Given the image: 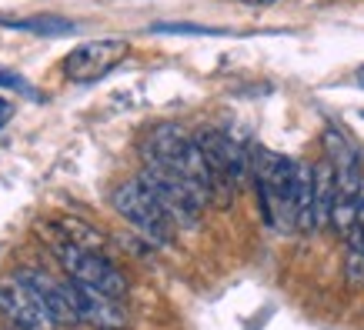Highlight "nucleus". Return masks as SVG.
<instances>
[{
	"label": "nucleus",
	"mask_w": 364,
	"mask_h": 330,
	"mask_svg": "<svg viewBox=\"0 0 364 330\" xmlns=\"http://www.w3.org/2000/svg\"><path fill=\"white\" fill-rule=\"evenodd\" d=\"M144 160L167 164L171 170H177V174L184 177L208 204L214 200V184H210L208 160L200 154L198 141L181 131L177 123H157L154 131L147 133V141H144Z\"/></svg>",
	"instance_id": "1"
},
{
	"label": "nucleus",
	"mask_w": 364,
	"mask_h": 330,
	"mask_svg": "<svg viewBox=\"0 0 364 330\" xmlns=\"http://www.w3.org/2000/svg\"><path fill=\"white\" fill-rule=\"evenodd\" d=\"M137 180L164 207V214L171 217L174 227H198L200 210L208 207V200L200 197L177 170H171L167 164H157V160H144V170Z\"/></svg>",
	"instance_id": "2"
},
{
	"label": "nucleus",
	"mask_w": 364,
	"mask_h": 330,
	"mask_svg": "<svg viewBox=\"0 0 364 330\" xmlns=\"http://www.w3.org/2000/svg\"><path fill=\"white\" fill-rule=\"evenodd\" d=\"M50 251H54L57 264L64 267V274L70 277V280L87 284V287H94V290H100V294H111V297H117V300L127 297V290H131L127 277H124L104 253L77 247V243H70L67 237H60V233L50 241Z\"/></svg>",
	"instance_id": "3"
},
{
	"label": "nucleus",
	"mask_w": 364,
	"mask_h": 330,
	"mask_svg": "<svg viewBox=\"0 0 364 330\" xmlns=\"http://www.w3.org/2000/svg\"><path fill=\"white\" fill-rule=\"evenodd\" d=\"M111 204L117 210V217H124L144 241L157 243V247H171L174 243V224L164 214V207L151 197V190L141 180H124L121 187H114Z\"/></svg>",
	"instance_id": "4"
},
{
	"label": "nucleus",
	"mask_w": 364,
	"mask_h": 330,
	"mask_svg": "<svg viewBox=\"0 0 364 330\" xmlns=\"http://www.w3.org/2000/svg\"><path fill=\"white\" fill-rule=\"evenodd\" d=\"M127 54H131V44H127V40H117V37L87 40V44L74 47V50L64 57V77L74 80V84H94V80L107 77Z\"/></svg>",
	"instance_id": "5"
},
{
	"label": "nucleus",
	"mask_w": 364,
	"mask_h": 330,
	"mask_svg": "<svg viewBox=\"0 0 364 330\" xmlns=\"http://www.w3.org/2000/svg\"><path fill=\"white\" fill-rule=\"evenodd\" d=\"M67 297H70V307L77 314V324H87L94 330H127L131 327V317H127V307L124 300L111 297V294H100L87 284H77V280H64Z\"/></svg>",
	"instance_id": "6"
},
{
	"label": "nucleus",
	"mask_w": 364,
	"mask_h": 330,
	"mask_svg": "<svg viewBox=\"0 0 364 330\" xmlns=\"http://www.w3.org/2000/svg\"><path fill=\"white\" fill-rule=\"evenodd\" d=\"M0 314L17 330H57V324L50 320L44 304L37 300V294L17 277L0 280Z\"/></svg>",
	"instance_id": "7"
},
{
	"label": "nucleus",
	"mask_w": 364,
	"mask_h": 330,
	"mask_svg": "<svg viewBox=\"0 0 364 330\" xmlns=\"http://www.w3.org/2000/svg\"><path fill=\"white\" fill-rule=\"evenodd\" d=\"M14 277L23 280V284L37 294V300L44 304V310L50 314V320H54L57 327H77V314L70 307L64 280L50 277L47 270H41V267H21V270H14Z\"/></svg>",
	"instance_id": "8"
},
{
	"label": "nucleus",
	"mask_w": 364,
	"mask_h": 330,
	"mask_svg": "<svg viewBox=\"0 0 364 330\" xmlns=\"http://www.w3.org/2000/svg\"><path fill=\"white\" fill-rule=\"evenodd\" d=\"M334 210V164L331 157H324L318 164H311V233H321L331 227Z\"/></svg>",
	"instance_id": "9"
},
{
	"label": "nucleus",
	"mask_w": 364,
	"mask_h": 330,
	"mask_svg": "<svg viewBox=\"0 0 364 330\" xmlns=\"http://www.w3.org/2000/svg\"><path fill=\"white\" fill-rule=\"evenodd\" d=\"M344 241H348V253H344V287H348V290H361L364 287V227L354 224Z\"/></svg>",
	"instance_id": "10"
},
{
	"label": "nucleus",
	"mask_w": 364,
	"mask_h": 330,
	"mask_svg": "<svg viewBox=\"0 0 364 330\" xmlns=\"http://www.w3.org/2000/svg\"><path fill=\"white\" fill-rule=\"evenodd\" d=\"M57 233L67 237L70 243H77V247H87V251L104 253V237H100L90 224H84V220H77V217H60L57 220Z\"/></svg>",
	"instance_id": "11"
},
{
	"label": "nucleus",
	"mask_w": 364,
	"mask_h": 330,
	"mask_svg": "<svg viewBox=\"0 0 364 330\" xmlns=\"http://www.w3.org/2000/svg\"><path fill=\"white\" fill-rule=\"evenodd\" d=\"M294 227H311V164L301 160L294 174Z\"/></svg>",
	"instance_id": "12"
},
{
	"label": "nucleus",
	"mask_w": 364,
	"mask_h": 330,
	"mask_svg": "<svg viewBox=\"0 0 364 330\" xmlns=\"http://www.w3.org/2000/svg\"><path fill=\"white\" fill-rule=\"evenodd\" d=\"M0 23L17 27V31L44 33V37H64V33H74V23L64 21V17H27V21H0Z\"/></svg>",
	"instance_id": "13"
},
{
	"label": "nucleus",
	"mask_w": 364,
	"mask_h": 330,
	"mask_svg": "<svg viewBox=\"0 0 364 330\" xmlns=\"http://www.w3.org/2000/svg\"><path fill=\"white\" fill-rule=\"evenodd\" d=\"M154 33H191V37H214V27H200V23H157Z\"/></svg>",
	"instance_id": "14"
},
{
	"label": "nucleus",
	"mask_w": 364,
	"mask_h": 330,
	"mask_svg": "<svg viewBox=\"0 0 364 330\" xmlns=\"http://www.w3.org/2000/svg\"><path fill=\"white\" fill-rule=\"evenodd\" d=\"M0 87H7V90H21V94H31V87L23 84L14 70H7V67H0Z\"/></svg>",
	"instance_id": "15"
},
{
	"label": "nucleus",
	"mask_w": 364,
	"mask_h": 330,
	"mask_svg": "<svg viewBox=\"0 0 364 330\" xmlns=\"http://www.w3.org/2000/svg\"><path fill=\"white\" fill-rule=\"evenodd\" d=\"M11 117H14V100H7V97H0V131L11 123Z\"/></svg>",
	"instance_id": "16"
},
{
	"label": "nucleus",
	"mask_w": 364,
	"mask_h": 330,
	"mask_svg": "<svg viewBox=\"0 0 364 330\" xmlns=\"http://www.w3.org/2000/svg\"><path fill=\"white\" fill-rule=\"evenodd\" d=\"M241 4H247V7H267V4H274V0H241Z\"/></svg>",
	"instance_id": "17"
},
{
	"label": "nucleus",
	"mask_w": 364,
	"mask_h": 330,
	"mask_svg": "<svg viewBox=\"0 0 364 330\" xmlns=\"http://www.w3.org/2000/svg\"><path fill=\"white\" fill-rule=\"evenodd\" d=\"M358 84H364V67H358Z\"/></svg>",
	"instance_id": "18"
}]
</instances>
